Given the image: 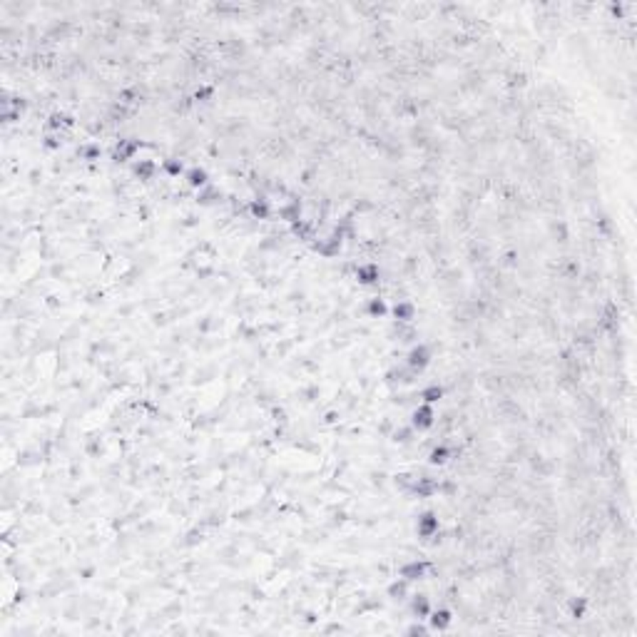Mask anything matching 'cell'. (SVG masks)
I'll return each mask as SVG.
<instances>
[{
	"label": "cell",
	"mask_w": 637,
	"mask_h": 637,
	"mask_svg": "<svg viewBox=\"0 0 637 637\" xmlns=\"http://www.w3.org/2000/svg\"><path fill=\"white\" fill-rule=\"evenodd\" d=\"M353 279H356V284L363 289L378 287V282H381V267H378L376 262H371V259L358 262V267L353 269Z\"/></svg>",
	"instance_id": "9c48e42d"
},
{
	"label": "cell",
	"mask_w": 637,
	"mask_h": 637,
	"mask_svg": "<svg viewBox=\"0 0 637 637\" xmlns=\"http://www.w3.org/2000/svg\"><path fill=\"white\" fill-rule=\"evenodd\" d=\"M129 174H132L134 179H139L142 184H149L154 182V179L162 174V169H159V159H152V157H137L134 162L127 164Z\"/></svg>",
	"instance_id": "5b68a950"
},
{
	"label": "cell",
	"mask_w": 637,
	"mask_h": 637,
	"mask_svg": "<svg viewBox=\"0 0 637 637\" xmlns=\"http://www.w3.org/2000/svg\"><path fill=\"white\" fill-rule=\"evenodd\" d=\"M428 572H431V560H426V557H406V560L398 565L396 575L403 577V580H408L413 587H416L426 580Z\"/></svg>",
	"instance_id": "7a4b0ae2"
},
{
	"label": "cell",
	"mask_w": 637,
	"mask_h": 637,
	"mask_svg": "<svg viewBox=\"0 0 637 637\" xmlns=\"http://www.w3.org/2000/svg\"><path fill=\"white\" fill-rule=\"evenodd\" d=\"M413 592V585L408 580H403V577H391V580L386 582V587H383V595H386V600L391 602V605L396 607H406L408 602V595ZM408 610V607H406Z\"/></svg>",
	"instance_id": "8992f818"
},
{
	"label": "cell",
	"mask_w": 637,
	"mask_h": 637,
	"mask_svg": "<svg viewBox=\"0 0 637 637\" xmlns=\"http://www.w3.org/2000/svg\"><path fill=\"white\" fill-rule=\"evenodd\" d=\"M436 418H438V411H436V406H431V403H418V406L408 413V423H411L413 431H416L418 436L433 431Z\"/></svg>",
	"instance_id": "277c9868"
},
{
	"label": "cell",
	"mask_w": 637,
	"mask_h": 637,
	"mask_svg": "<svg viewBox=\"0 0 637 637\" xmlns=\"http://www.w3.org/2000/svg\"><path fill=\"white\" fill-rule=\"evenodd\" d=\"M403 361H406V366H411L413 371L423 373L431 368L433 363V348L428 341H416L411 343V346L406 348V356H403Z\"/></svg>",
	"instance_id": "3957f363"
},
{
	"label": "cell",
	"mask_w": 637,
	"mask_h": 637,
	"mask_svg": "<svg viewBox=\"0 0 637 637\" xmlns=\"http://www.w3.org/2000/svg\"><path fill=\"white\" fill-rule=\"evenodd\" d=\"M456 458V446L448 441H436L426 453V463L433 468H446Z\"/></svg>",
	"instance_id": "ba28073f"
},
{
	"label": "cell",
	"mask_w": 637,
	"mask_h": 637,
	"mask_svg": "<svg viewBox=\"0 0 637 637\" xmlns=\"http://www.w3.org/2000/svg\"><path fill=\"white\" fill-rule=\"evenodd\" d=\"M416 316H418V309L411 299H396V301L388 304V318H393V321L411 323L416 321Z\"/></svg>",
	"instance_id": "30bf717a"
},
{
	"label": "cell",
	"mask_w": 637,
	"mask_h": 637,
	"mask_svg": "<svg viewBox=\"0 0 637 637\" xmlns=\"http://www.w3.org/2000/svg\"><path fill=\"white\" fill-rule=\"evenodd\" d=\"M361 311L366 318H386L388 316V299H383L378 291L368 294L361 304Z\"/></svg>",
	"instance_id": "4fadbf2b"
},
{
	"label": "cell",
	"mask_w": 637,
	"mask_h": 637,
	"mask_svg": "<svg viewBox=\"0 0 637 637\" xmlns=\"http://www.w3.org/2000/svg\"><path fill=\"white\" fill-rule=\"evenodd\" d=\"M182 182L187 184L189 189H202V187H207V184L212 182V174H209L204 167H199V164H187Z\"/></svg>",
	"instance_id": "5bb4252c"
},
{
	"label": "cell",
	"mask_w": 637,
	"mask_h": 637,
	"mask_svg": "<svg viewBox=\"0 0 637 637\" xmlns=\"http://www.w3.org/2000/svg\"><path fill=\"white\" fill-rule=\"evenodd\" d=\"M406 607H408V612L416 617V620H426V617L431 615V610H433V600L428 597V592L413 590L411 595H408Z\"/></svg>",
	"instance_id": "8fae6325"
},
{
	"label": "cell",
	"mask_w": 637,
	"mask_h": 637,
	"mask_svg": "<svg viewBox=\"0 0 637 637\" xmlns=\"http://www.w3.org/2000/svg\"><path fill=\"white\" fill-rule=\"evenodd\" d=\"M428 627H431V632H451L453 622H456V612H453V607L448 605H433L431 615L426 617Z\"/></svg>",
	"instance_id": "52a82bcc"
},
{
	"label": "cell",
	"mask_w": 637,
	"mask_h": 637,
	"mask_svg": "<svg viewBox=\"0 0 637 637\" xmlns=\"http://www.w3.org/2000/svg\"><path fill=\"white\" fill-rule=\"evenodd\" d=\"M438 530H441V515H438V510L436 508H423V510L416 515V520H413V532H416V537L421 542H428L431 537L438 535Z\"/></svg>",
	"instance_id": "6da1fadb"
},
{
	"label": "cell",
	"mask_w": 637,
	"mask_h": 637,
	"mask_svg": "<svg viewBox=\"0 0 637 637\" xmlns=\"http://www.w3.org/2000/svg\"><path fill=\"white\" fill-rule=\"evenodd\" d=\"M247 214L257 222H269V219H274V202L269 197H249Z\"/></svg>",
	"instance_id": "7c38bea8"
},
{
	"label": "cell",
	"mask_w": 637,
	"mask_h": 637,
	"mask_svg": "<svg viewBox=\"0 0 637 637\" xmlns=\"http://www.w3.org/2000/svg\"><path fill=\"white\" fill-rule=\"evenodd\" d=\"M159 169H162V174L167 179H182L187 164L177 157H164V159H159Z\"/></svg>",
	"instance_id": "2e32d148"
},
{
	"label": "cell",
	"mask_w": 637,
	"mask_h": 637,
	"mask_svg": "<svg viewBox=\"0 0 637 637\" xmlns=\"http://www.w3.org/2000/svg\"><path fill=\"white\" fill-rule=\"evenodd\" d=\"M443 398H446V388H443V383L431 381V383H423V386H421V403H431V406H438Z\"/></svg>",
	"instance_id": "9a60e30c"
}]
</instances>
